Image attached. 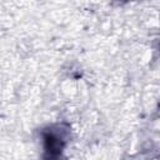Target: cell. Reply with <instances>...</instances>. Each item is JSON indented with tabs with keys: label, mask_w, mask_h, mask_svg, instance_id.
I'll return each mask as SVG.
<instances>
[{
	"label": "cell",
	"mask_w": 160,
	"mask_h": 160,
	"mask_svg": "<svg viewBox=\"0 0 160 160\" xmlns=\"http://www.w3.org/2000/svg\"><path fill=\"white\" fill-rule=\"evenodd\" d=\"M42 139H44V149H45L44 160H59L61 151L65 146L64 138L54 132L52 130H44Z\"/></svg>",
	"instance_id": "6da1fadb"
}]
</instances>
